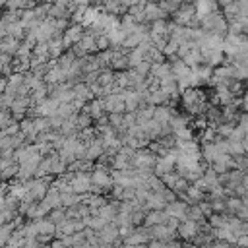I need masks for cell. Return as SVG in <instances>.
Instances as JSON below:
<instances>
[{
  "mask_svg": "<svg viewBox=\"0 0 248 248\" xmlns=\"http://www.w3.org/2000/svg\"><path fill=\"white\" fill-rule=\"evenodd\" d=\"M170 68H172V74H174V78H176V79L186 78V76H190V74H192V68H190L184 60H180V58H174V60L170 62Z\"/></svg>",
  "mask_w": 248,
  "mask_h": 248,
  "instance_id": "cell-17",
  "label": "cell"
},
{
  "mask_svg": "<svg viewBox=\"0 0 248 248\" xmlns=\"http://www.w3.org/2000/svg\"><path fill=\"white\" fill-rule=\"evenodd\" d=\"M25 85L31 89V93L33 91H37L39 87H43L45 85V79L41 78V76H37V74H33V72H29V74H25Z\"/></svg>",
  "mask_w": 248,
  "mask_h": 248,
  "instance_id": "cell-20",
  "label": "cell"
},
{
  "mask_svg": "<svg viewBox=\"0 0 248 248\" xmlns=\"http://www.w3.org/2000/svg\"><path fill=\"white\" fill-rule=\"evenodd\" d=\"M149 236L151 240H161V242H170V240H176L178 232L170 231L167 225H157V227H151L149 229Z\"/></svg>",
  "mask_w": 248,
  "mask_h": 248,
  "instance_id": "cell-9",
  "label": "cell"
},
{
  "mask_svg": "<svg viewBox=\"0 0 248 248\" xmlns=\"http://www.w3.org/2000/svg\"><path fill=\"white\" fill-rule=\"evenodd\" d=\"M188 219H190V221H196V223H205V221H207V217L203 215V211L200 209V205H190V209H188Z\"/></svg>",
  "mask_w": 248,
  "mask_h": 248,
  "instance_id": "cell-22",
  "label": "cell"
},
{
  "mask_svg": "<svg viewBox=\"0 0 248 248\" xmlns=\"http://www.w3.org/2000/svg\"><path fill=\"white\" fill-rule=\"evenodd\" d=\"M238 12H240V17H248V0L238 2Z\"/></svg>",
  "mask_w": 248,
  "mask_h": 248,
  "instance_id": "cell-30",
  "label": "cell"
},
{
  "mask_svg": "<svg viewBox=\"0 0 248 248\" xmlns=\"http://www.w3.org/2000/svg\"><path fill=\"white\" fill-rule=\"evenodd\" d=\"M203 52V50H202ZM203 58H205V64L211 66V68H219L227 62V56L223 52V48H215V50H205L203 52Z\"/></svg>",
  "mask_w": 248,
  "mask_h": 248,
  "instance_id": "cell-12",
  "label": "cell"
},
{
  "mask_svg": "<svg viewBox=\"0 0 248 248\" xmlns=\"http://www.w3.org/2000/svg\"><path fill=\"white\" fill-rule=\"evenodd\" d=\"M231 248H240V246H236V244H234V246H231Z\"/></svg>",
  "mask_w": 248,
  "mask_h": 248,
  "instance_id": "cell-36",
  "label": "cell"
},
{
  "mask_svg": "<svg viewBox=\"0 0 248 248\" xmlns=\"http://www.w3.org/2000/svg\"><path fill=\"white\" fill-rule=\"evenodd\" d=\"M169 17V14L159 6V4H147L145 6V23H155V21H159V19H167Z\"/></svg>",
  "mask_w": 248,
  "mask_h": 248,
  "instance_id": "cell-11",
  "label": "cell"
},
{
  "mask_svg": "<svg viewBox=\"0 0 248 248\" xmlns=\"http://www.w3.org/2000/svg\"><path fill=\"white\" fill-rule=\"evenodd\" d=\"M244 85H246V87H248V79H246V81H244Z\"/></svg>",
  "mask_w": 248,
  "mask_h": 248,
  "instance_id": "cell-35",
  "label": "cell"
},
{
  "mask_svg": "<svg viewBox=\"0 0 248 248\" xmlns=\"http://www.w3.org/2000/svg\"><path fill=\"white\" fill-rule=\"evenodd\" d=\"M234 128H236V124H231V122H221V124L217 126V134H219V138H225V140H229Z\"/></svg>",
  "mask_w": 248,
  "mask_h": 248,
  "instance_id": "cell-23",
  "label": "cell"
},
{
  "mask_svg": "<svg viewBox=\"0 0 248 248\" xmlns=\"http://www.w3.org/2000/svg\"><path fill=\"white\" fill-rule=\"evenodd\" d=\"M178 46H180V43H176V41H172V39H170V41L167 43V46L163 48V54H165V56H169V58H170V56H174V58H176V54H178Z\"/></svg>",
  "mask_w": 248,
  "mask_h": 248,
  "instance_id": "cell-26",
  "label": "cell"
},
{
  "mask_svg": "<svg viewBox=\"0 0 248 248\" xmlns=\"http://www.w3.org/2000/svg\"><path fill=\"white\" fill-rule=\"evenodd\" d=\"M196 17V4H182L176 14L170 16V21L182 27H188Z\"/></svg>",
  "mask_w": 248,
  "mask_h": 248,
  "instance_id": "cell-3",
  "label": "cell"
},
{
  "mask_svg": "<svg viewBox=\"0 0 248 248\" xmlns=\"http://www.w3.org/2000/svg\"><path fill=\"white\" fill-rule=\"evenodd\" d=\"M165 225H167L170 231H174V232H176V231H178V227H180V221H178L176 217H169V221H167Z\"/></svg>",
  "mask_w": 248,
  "mask_h": 248,
  "instance_id": "cell-29",
  "label": "cell"
},
{
  "mask_svg": "<svg viewBox=\"0 0 248 248\" xmlns=\"http://www.w3.org/2000/svg\"><path fill=\"white\" fill-rule=\"evenodd\" d=\"M81 112L89 114V116L93 118V122H97L99 118L107 116V112H105V107H103V99H95V101L87 103V105L83 107V110H81Z\"/></svg>",
  "mask_w": 248,
  "mask_h": 248,
  "instance_id": "cell-13",
  "label": "cell"
},
{
  "mask_svg": "<svg viewBox=\"0 0 248 248\" xmlns=\"http://www.w3.org/2000/svg\"><path fill=\"white\" fill-rule=\"evenodd\" d=\"M114 225H116L118 229L134 227V223H132V215H130V213H118V215H116V219H114Z\"/></svg>",
  "mask_w": 248,
  "mask_h": 248,
  "instance_id": "cell-24",
  "label": "cell"
},
{
  "mask_svg": "<svg viewBox=\"0 0 248 248\" xmlns=\"http://www.w3.org/2000/svg\"><path fill=\"white\" fill-rule=\"evenodd\" d=\"M186 248H205V246H198V244H188Z\"/></svg>",
  "mask_w": 248,
  "mask_h": 248,
  "instance_id": "cell-34",
  "label": "cell"
},
{
  "mask_svg": "<svg viewBox=\"0 0 248 248\" xmlns=\"http://www.w3.org/2000/svg\"><path fill=\"white\" fill-rule=\"evenodd\" d=\"M225 203H227V213H229V215H236V213L244 207V200H242V198H238V196L225 198Z\"/></svg>",
  "mask_w": 248,
  "mask_h": 248,
  "instance_id": "cell-19",
  "label": "cell"
},
{
  "mask_svg": "<svg viewBox=\"0 0 248 248\" xmlns=\"http://www.w3.org/2000/svg\"><path fill=\"white\" fill-rule=\"evenodd\" d=\"M238 126H240V130L244 132V136L248 138V114H246V112H242V116H240V122H238Z\"/></svg>",
  "mask_w": 248,
  "mask_h": 248,
  "instance_id": "cell-28",
  "label": "cell"
},
{
  "mask_svg": "<svg viewBox=\"0 0 248 248\" xmlns=\"http://www.w3.org/2000/svg\"><path fill=\"white\" fill-rule=\"evenodd\" d=\"M242 108L248 112V89H246V93L242 95Z\"/></svg>",
  "mask_w": 248,
  "mask_h": 248,
  "instance_id": "cell-33",
  "label": "cell"
},
{
  "mask_svg": "<svg viewBox=\"0 0 248 248\" xmlns=\"http://www.w3.org/2000/svg\"><path fill=\"white\" fill-rule=\"evenodd\" d=\"M91 180H93V186H97V188H101V190H105V192H108V194H110V190H112V186H114L112 174H110L108 169H99V167H95L93 172H91Z\"/></svg>",
  "mask_w": 248,
  "mask_h": 248,
  "instance_id": "cell-2",
  "label": "cell"
},
{
  "mask_svg": "<svg viewBox=\"0 0 248 248\" xmlns=\"http://www.w3.org/2000/svg\"><path fill=\"white\" fill-rule=\"evenodd\" d=\"M180 176L176 174V170H172V172H169V174H163L161 176V180L165 182V186L167 188H174V184H176V180H178Z\"/></svg>",
  "mask_w": 248,
  "mask_h": 248,
  "instance_id": "cell-27",
  "label": "cell"
},
{
  "mask_svg": "<svg viewBox=\"0 0 248 248\" xmlns=\"http://www.w3.org/2000/svg\"><path fill=\"white\" fill-rule=\"evenodd\" d=\"M188 209H190V205L186 202L176 200V202H172V203H169L165 207V213L169 217H176L180 223H184V221H188Z\"/></svg>",
  "mask_w": 248,
  "mask_h": 248,
  "instance_id": "cell-8",
  "label": "cell"
},
{
  "mask_svg": "<svg viewBox=\"0 0 248 248\" xmlns=\"http://www.w3.org/2000/svg\"><path fill=\"white\" fill-rule=\"evenodd\" d=\"M99 234V242L101 244H114L120 240V229L114 225V223H108L103 231L97 232Z\"/></svg>",
  "mask_w": 248,
  "mask_h": 248,
  "instance_id": "cell-10",
  "label": "cell"
},
{
  "mask_svg": "<svg viewBox=\"0 0 248 248\" xmlns=\"http://www.w3.org/2000/svg\"><path fill=\"white\" fill-rule=\"evenodd\" d=\"M157 159H159V157H157L149 147H145V149L136 151V155H134V159H132V167H134V169H149V170H155Z\"/></svg>",
  "mask_w": 248,
  "mask_h": 248,
  "instance_id": "cell-1",
  "label": "cell"
},
{
  "mask_svg": "<svg viewBox=\"0 0 248 248\" xmlns=\"http://www.w3.org/2000/svg\"><path fill=\"white\" fill-rule=\"evenodd\" d=\"M167 205H169V203L165 202L163 192H151L149 198H147V202H145L147 211H165Z\"/></svg>",
  "mask_w": 248,
  "mask_h": 248,
  "instance_id": "cell-14",
  "label": "cell"
},
{
  "mask_svg": "<svg viewBox=\"0 0 248 248\" xmlns=\"http://www.w3.org/2000/svg\"><path fill=\"white\" fill-rule=\"evenodd\" d=\"M105 155V145H103V140L101 138H95L93 141H89L85 145V157L83 161H89V163H97L101 157Z\"/></svg>",
  "mask_w": 248,
  "mask_h": 248,
  "instance_id": "cell-7",
  "label": "cell"
},
{
  "mask_svg": "<svg viewBox=\"0 0 248 248\" xmlns=\"http://www.w3.org/2000/svg\"><path fill=\"white\" fill-rule=\"evenodd\" d=\"M147 186L151 188V192H163V190H167L165 182H163L161 176H157V174H153V176L147 180Z\"/></svg>",
  "mask_w": 248,
  "mask_h": 248,
  "instance_id": "cell-25",
  "label": "cell"
},
{
  "mask_svg": "<svg viewBox=\"0 0 248 248\" xmlns=\"http://www.w3.org/2000/svg\"><path fill=\"white\" fill-rule=\"evenodd\" d=\"M209 248H231V244H227V242H223V240H215Z\"/></svg>",
  "mask_w": 248,
  "mask_h": 248,
  "instance_id": "cell-31",
  "label": "cell"
},
{
  "mask_svg": "<svg viewBox=\"0 0 248 248\" xmlns=\"http://www.w3.org/2000/svg\"><path fill=\"white\" fill-rule=\"evenodd\" d=\"M48 219H50L56 227H62V225L68 221V213H66L64 207H60V209H52V213L48 215Z\"/></svg>",
  "mask_w": 248,
  "mask_h": 248,
  "instance_id": "cell-21",
  "label": "cell"
},
{
  "mask_svg": "<svg viewBox=\"0 0 248 248\" xmlns=\"http://www.w3.org/2000/svg\"><path fill=\"white\" fill-rule=\"evenodd\" d=\"M83 35H85V27L79 25V23H72V25L64 31V37H62L66 50H72V48L83 39Z\"/></svg>",
  "mask_w": 248,
  "mask_h": 248,
  "instance_id": "cell-4",
  "label": "cell"
},
{
  "mask_svg": "<svg viewBox=\"0 0 248 248\" xmlns=\"http://www.w3.org/2000/svg\"><path fill=\"white\" fill-rule=\"evenodd\" d=\"M21 43H23V41H19V39L4 37V39L0 41V50H2V54H10V56H14V58H16V54H17V50H19Z\"/></svg>",
  "mask_w": 248,
  "mask_h": 248,
  "instance_id": "cell-15",
  "label": "cell"
},
{
  "mask_svg": "<svg viewBox=\"0 0 248 248\" xmlns=\"http://www.w3.org/2000/svg\"><path fill=\"white\" fill-rule=\"evenodd\" d=\"M207 223V221H205ZM202 227H203V223H196V221H184V223H180V227H178V238L180 240H186V242H194L196 240V236L202 232Z\"/></svg>",
  "mask_w": 248,
  "mask_h": 248,
  "instance_id": "cell-5",
  "label": "cell"
},
{
  "mask_svg": "<svg viewBox=\"0 0 248 248\" xmlns=\"http://www.w3.org/2000/svg\"><path fill=\"white\" fill-rule=\"evenodd\" d=\"M169 221V215L165 211H147L145 217V227H157V225H165Z\"/></svg>",
  "mask_w": 248,
  "mask_h": 248,
  "instance_id": "cell-18",
  "label": "cell"
},
{
  "mask_svg": "<svg viewBox=\"0 0 248 248\" xmlns=\"http://www.w3.org/2000/svg\"><path fill=\"white\" fill-rule=\"evenodd\" d=\"M236 246H240V248H248V234L240 236V238H238V242H236Z\"/></svg>",
  "mask_w": 248,
  "mask_h": 248,
  "instance_id": "cell-32",
  "label": "cell"
},
{
  "mask_svg": "<svg viewBox=\"0 0 248 248\" xmlns=\"http://www.w3.org/2000/svg\"><path fill=\"white\" fill-rule=\"evenodd\" d=\"M72 188H74V192L79 194V196L91 194V190H93L91 172H78V174H74V178H72Z\"/></svg>",
  "mask_w": 248,
  "mask_h": 248,
  "instance_id": "cell-6",
  "label": "cell"
},
{
  "mask_svg": "<svg viewBox=\"0 0 248 248\" xmlns=\"http://www.w3.org/2000/svg\"><path fill=\"white\" fill-rule=\"evenodd\" d=\"M213 236H215V240H223V242H227V244H231V246H234V244L238 242V236H236L231 229H227V227H223V229H213Z\"/></svg>",
  "mask_w": 248,
  "mask_h": 248,
  "instance_id": "cell-16",
  "label": "cell"
}]
</instances>
